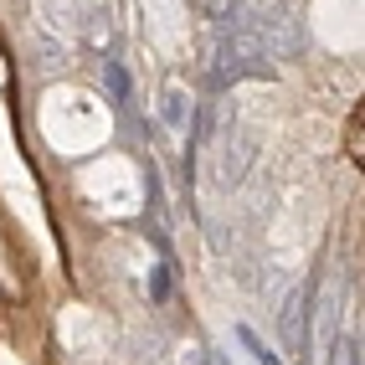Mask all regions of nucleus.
<instances>
[{
    "mask_svg": "<svg viewBox=\"0 0 365 365\" xmlns=\"http://www.w3.org/2000/svg\"><path fill=\"white\" fill-rule=\"evenodd\" d=\"M252 160H257V139L237 129V113H227V134H222V144H216V165H211L216 185H222V190H237L242 180H247Z\"/></svg>",
    "mask_w": 365,
    "mask_h": 365,
    "instance_id": "nucleus-1",
    "label": "nucleus"
},
{
    "mask_svg": "<svg viewBox=\"0 0 365 365\" xmlns=\"http://www.w3.org/2000/svg\"><path fill=\"white\" fill-rule=\"evenodd\" d=\"M309 319H314V283H294L288 299L278 304V334H283V350L304 355L309 345Z\"/></svg>",
    "mask_w": 365,
    "mask_h": 365,
    "instance_id": "nucleus-2",
    "label": "nucleus"
},
{
    "mask_svg": "<svg viewBox=\"0 0 365 365\" xmlns=\"http://www.w3.org/2000/svg\"><path fill=\"white\" fill-rule=\"evenodd\" d=\"M237 339H242V350H247L257 365H283V360H278V355H273V350H267L262 339H257V329H252V324H237Z\"/></svg>",
    "mask_w": 365,
    "mask_h": 365,
    "instance_id": "nucleus-3",
    "label": "nucleus"
},
{
    "mask_svg": "<svg viewBox=\"0 0 365 365\" xmlns=\"http://www.w3.org/2000/svg\"><path fill=\"white\" fill-rule=\"evenodd\" d=\"M103 83H108V93H113V103L129 98V78H124V67H118V62H103Z\"/></svg>",
    "mask_w": 365,
    "mask_h": 365,
    "instance_id": "nucleus-4",
    "label": "nucleus"
},
{
    "mask_svg": "<svg viewBox=\"0 0 365 365\" xmlns=\"http://www.w3.org/2000/svg\"><path fill=\"white\" fill-rule=\"evenodd\" d=\"M165 124H175V129L185 124V93H180V88L165 93Z\"/></svg>",
    "mask_w": 365,
    "mask_h": 365,
    "instance_id": "nucleus-5",
    "label": "nucleus"
},
{
    "mask_svg": "<svg viewBox=\"0 0 365 365\" xmlns=\"http://www.w3.org/2000/svg\"><path fill=\"white\" fill-rule=\"evenodd\" d=\"M150 299H155V304L170 299V267H155V278H150Z\"/></svg>",
    "mask_w": 365,
    "mask_h": 365,
    "instance_id": "nucleus-6",
    "label": "nucleus"
}]
</instances>
